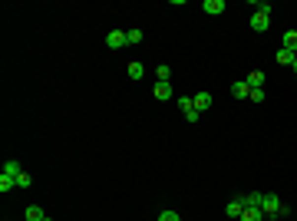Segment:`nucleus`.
Listing matches in <instances>:
<instances>
[{
    "label": "nucleus",
    "mask_w": 297,
    "mask_h": 221,
    "mask_svg": "<svg viewBox=\"0 0 297 221\" xmlns=\"http://www.w3.org/2000/svg\"><path fill=\"white\" fill-rule=\"evenodd\" d=\"M3 175H10V178H17V175H23V165L17 162V158H10L7 165H3Z\"/></svg>",
    "instance_id": "obj_16"
},
{
    "label": "nucleus",
    "mask_w": 297,
    "mask_h": 221,
    "mask_svg": "<svg viewBox=\"0 0 297 221\" xmlns=\"http://www.w3.org/2000/svg\"><path fill=\"white\" fill-rule=\"evenodd\" d=\"M231 96H234V99H248V96H251V86H248L244 79H238V83H231Z\"/></svg>",
    "instance_id": "obj_8"
},
{
    "label": "nucleus",
    "mask_w": 297,
    "mask_h": 221,
    "mask_svg": "<svg viewBox=\"0 0 297 221\" xmlns=\"http://www.w3.org/2000/svg\"><path fill=\"white\" fill-rule=\"evenodd\" d=\"M178 109H182V116H185L188 122H198V119H201V112L195 109V102H192V96H178Z\"/></svg>",
    "instance_id": "obj_3"
},
{
    "label": "nucleus",
    "mask_w": 297,
    "mask_h": 221,
    "mask_svg": "<svg viewBox=\"0 0 297 221\" xmlns=\"http://www.w3.org/2000/svg\"><path fill=\"white\" fill-rule=\"evenodd\" d=\"M106 46H109V50H122V46H129L126 30H109V33H106Z\"/></svg>",
    "instance_id": "obj_4"
},
{
    "label": "nucleus",
    "mask_w": 297,
    "mask_h": 221,
    "mask_svg": "<svg viewBox=\"0 0 297 221\" xmlns=\"http://www.w3.org/2000/svg\"><path fill=\"white\" fill-rule=\"evenodd\" d=\"M201 10L208 13V17H218V13H225V0H205Z\"/></svg>",
    "instance_id": "obj_9"
},
{
    "label": "nucleus",
    "mask_w": 297,
    "mask_h": 221,
    "mask_svg": "<svg viewBox=\"0 0 297 221\" xmlns=\"http://www.w3.org/2000/svg\"><path fill=\"white\" fill-rule=\"evenodd\" d=\"M284 50L297 53V30H287V33H284Z\"/></svg>",
    "instance_id": "obj_18"
},
{
    "label": "nucleus",
    "mask_w": 297,
    "mask_h": 221,
    "mask_svg": "<svg viewBox=\"0 0 297 221\" xmlns=\"http://www.w3.org/2000/svg\"><path fill=\"white\" fill-rule=\"evenodd\" d=\"M261 211H264V218H277V215H281V198H277L274 191H271V195H264Z\"/></svg>",
    "instance_id": "obj_2"
},
{
    "label": "nucleus",
    "mask_w": 297,
    "mask_h": 221,
    "mask_svg": "<svg viewBox=\"0 0 297 221\" xmlns=\"http://www.w3.org/2000/svg\"><path fill=\"white\" fill-rule=\"evenodd\" d=\"M23 218H27V221H43L46 215H43V208H40V205H30V208L23 211Z\"/></svg>",
    "instance_id": "obj_15"
},
{
    "label": "nucleus",
    "mask_w": 297,
    "mask_h": 221,
    "mask_svg": "<svg viewBox=\"0 0 297 221\" xmlns=\"http://www.w3.org/2000/svg\"><path fill=\"white\" fill-rule=\"evenodd\" d=\"M43 221H53V218H50V215H46V218H43Z\"/></svg>",
    "instance_id": "obj_25"
},
{
    "label": "nucleus",
    "mask_w": 297,
    "mask_h": 221,
    "mask_svg": "<svg viewBox=\"0 0 297 221\" xmlns=\"http://www.w3.org/2000/svg\"><path fill=\"white\" fill-rule=\"evenodd\" d=\"M241 211H244V195H238V198H231L228 205H225V215H228V218H241Z\"/></svg>",
    "instance_id": "obj_6"
},
{
    "label": "nucleus",
    "mask_w": 297,
    "mask_h": 221,
    "mask_svg": "<svg viewBox=\"0 0 297 221\" xmlns=\"http://www.w3.org/2000/svg\"><path fill=\"white\" fill-rule=\"evenodd\" d=\"M251 89H264V73L261 69H254V73H248V79H244Z\"/></svg>",
    "instance_id": "obj_11"
},
{
    "label": "nucleus",
    "mask_w": 297,
    "mask_h": 221,
    "mask_svg": "<svg viewBox=\"0 0 297 221\" xmlns=\"http://www.w3.org/2000/svg\"><path fill=\"white\" fill-rule=\"evenodd\" d=\"M33 185V178L27 175V172H23V175H17V188H30Z\"/></svg>",
    "instance_id": "obj_22"
},
{
    "label": "nucleus",
    "mask_w": 297,
    "mask_h": 221,
    "mask_svg": "<svg viewBox=\"0 0 297 221\" xmlns=\"http://www.w3.org/2000/svg\"><path fill=\"white\" fill-rule=\"evenodd\" d=\"M251 102H264V89H251V96H248Z\"/></svg>",
    "instance_id": "obj_23"
},
{
    "label": "nucleus",
    "mask_w": 297,
    "mask_h": 221,
    "mask_svg": "<svg viewBox=\"0 0 297 221\" xmlns=\"http://www.w3.org/2000/svg\"><path fill=\"white\" fill-rule=\"evenodd\" d=\"M238 221H264V211L261 208H244Z\"/></svg>",
    "instance_id": "obj_14"
},
{
    "label": "nucleus",
    "mask_w": 297,
    "mask_h": 221,
    "mask_svg": "<svg viewBox=\"0 0 297 221\" xmlns=\"http://www.w3.org/2000/svg\"><path fill=\"white\" fill-rule=\"evenodd\" d=\"M192 102H195V109H198V112H208L215 99H211V93H195V96H192Z\"/></svg>",
    "instance_id": "obj_7"
},
{
    "label": "nucleus",
    "mask_w": 297,
    "mask_h": 221,
    "mask_svg": "<svg viewBox=\"0 0 297 221\" xmlns=\"http://www.w3.org/2000/svg\"><path fill=\"white\" fill-rule=\"evenodd\" d=\"M294 56H297V53H291V50H284V46H281V50H277V56H274V60H277V63H281V66H294Z\"/></svg>",
    "instance_id": "obj_12"
},
{
    "label": "nucleus",
    "mask_w": 297,
    "mask_h": 221,
    "mask_svg": "<svg viewBox=\"0 0 297 221\" xmlns=\"http://www.w3.org/2000/svg\"><path fill=\"white\" fill-rule=\"evenodd\" d=\"M254 7H258V10L251 13V30H254V33H264V30L271 27V3L254 0Z\"/></svg>",
    "instance_id": "obj_1"
},
{
    "label": "nucleus",
    "mask_w": 297,
    "mask_h": 221,
    "mask_svg": "<svg viewBox=\"0 0 297 221\" xmlns=\"http://www.w3.org/2000/svg\"><path fill=\"white\" fill-rule=\"evenodd\" d=\"M291 69H294V73H297V56H294V66H291Z\"/></svg>",
    "instance_id": "obj_24"
},
{
    "label": "nucleus",
    "mask_w": 297,
    "mask_h": 221,
    "mask_svg": "<svg viewBox=\"0 0 297 221\" xmlns=\"http://www.w3.org/2000/svg\"><path fill=\"white\" fill-rule=\"evenodd\" d=\"M126 73H129V79H142L145 76V66L139 63V60H132L129 66H126Z\"/></svg>",
    "instance_id": "obj_10"
},
{
    "label": "nucleus",
    "mask_w": 297,
    "mask_h": 221,
    "mask_svg": "<svg viewBox=\"0 0 297 221\" xmlns=\"http://www.w3.org/2000/svg\"><path fill=\"white\" fill-rule=\"evenodd\" d=\"M126 40H129V46L142 43V30H139V27H135V30H126Z\"/></svg>",
    "instance_id": "obj_20"
},
{
    "label": "nucleus",
    "mask_w": 297,
    "mask_h": 221,
    "mask_svg": "<svg viewBox=\"0 0 297 221\" xmlns=\"http://www.w3.org/2000/svg\"><path fill=\"white\" fill-rule=\"evenodd\" d=\"M159 221H182V215H178V211H162Z\"/></svg>",
    "instance_id": "obj_21"
},
{
    "label": "nucleus",
    "mask_w": 297,
    "mask_h": 221,
    "mask_svg": "<svg viewBox=\"0 0 297 221\" xmlns=\"http://www.w3.org/2000/svg\"><path fill=\"white\" fill-rule=\"evenodd\" d=\"M264 201V191H251V195H244V208H261Z\"/></svg>",
    "instance_id": "obj_13"
},
{
    "label": "nucleus",
    "mask_w": 297,
    "mask_h": 221,
    "mask_svg": "<svg viewBox=\"0 0 297 221\" xmlns=\"http://www.w3.org/2000/svg\"><path fill=\"white\" fill-rule=\"evenodd\" d=\"M17 188V178H10V175H0V191L7 195V191H13Z\"/></svg>",
    "instance_id": "obj_19"
},
{
    "label": "nucleus",
    "mask_w": 297,
    "mask_h": 221,
    "mask_svg": "<svg viewBox=\"0 0 297 221\" xmlns=\"http://www.w3.org/2000/svg\"><path fill=\"white\" fill-rule=\"evenodd\" d=\"M152 96L159 102H168L172 96H175V93H172V83H155V86H152Z\"/></svg>",
    "instance_id": "obj_5"
},
{
    "label": "nucleus",
    "mask_w": 297,
    "mask_h": 221,
    "mask_svg": "<svg viewBox=\"0 0 297 221\" xmlns=\"http://www.w3.org/2000/svg\"><path fill=\"white\" fill-rule=\"evenodd\" d=\"M155 76H159V83H168V79H172V66H168V63H159V66H155Z\"/></svg>",
    "instance_id": "obj_17"
}]
</instances>
